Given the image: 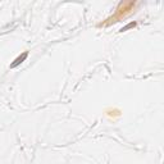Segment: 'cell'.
Here are the masks:
<instances>
[{"mask_svg": "<svg viewBox=\"0 0 164 164\" xmlns=\"http://www.w3.org/2000/svg\"><path fill=\"white\" fill-rule=\"evenodd\" d=\"M137 7V3L136 2H122V3H119V5L117 7V10H115V13L112 16V17H109L105 19V22H101V23L99 25V27H108V26H110L112 23H115V22H119L121 19L126 18L127 16L129 14H132L135 12V9Z\"/></svg>", "mask_w": 164, "mask_h": 164, "instance_id": "6da1fadb", "label": "cell"}, {"mask_svg": "<svg viewBox=\"0 0 164 164\" xmlns=\"http://www.w3.org/2000/svg\"><path fill=\"white\" fill-rule=\"evenodd\" d=\"M27 57H28V53L27 51H25L23 54H22V55H19L16 60H14V63H12V64H10V68H16L17 67V65H19L21 63H23L26 59H27Z\"/></svg>", "mask_w": 164, "mask_h": 164, "instance_id": "7a4b0ae2", "label": "cell"}, {"mask_svg": "<svg viewBox=\"0 0 164 164\" xmlns=\"http://www.w3.org/2000/svg\"><path fill=\"white\" fill-rule=\"evenodd\" d=\"M119 114H121V112H119L118 109H113L110 112H106V115H109V117H115V115H119Z\"/></svg>", "mask_w": 164, "mask_h": 164, "instance_id": "3957f363", "label": "cell"}, {"mask_svg": "<svg viewBox=\"0 0 164 164\" xmlns=\"http://www.w3.org/2000/svg\"><path fill=\"white\" fill-rule=\"evenodd\" d=\"M135 26H136V22H132V23H129V25H127L126 27H123L121 31H122V32H123V31H127L128 28H131V27H135Z\"/></svg>", "mask_w": 164, "mask_h": 164, "instance_id": "277c9868", "label": "cell"}]
</instances>
